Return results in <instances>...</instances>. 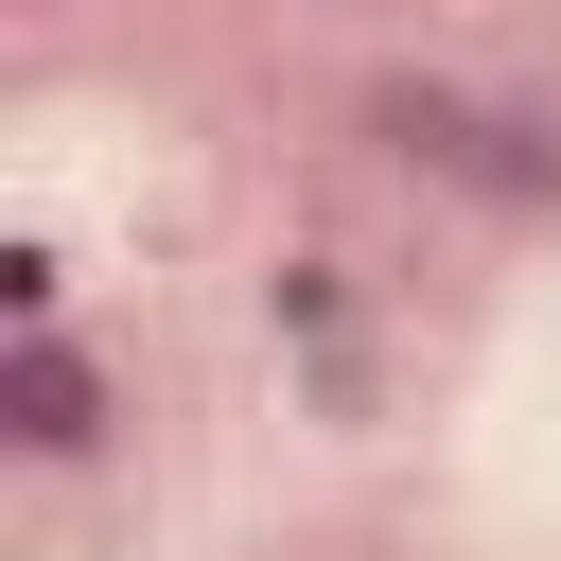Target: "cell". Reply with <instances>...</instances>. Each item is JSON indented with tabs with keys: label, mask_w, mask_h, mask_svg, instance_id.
<instances>
[{
	"label": "cell",
	"mask_w": 561,
	"mask_h": 561,
	"mask_svg": "<svg viewBox=\"0 0 561 561\" xmlns=\"http://www.w3.org/2000/svg\"><path fill=\"white\" fill-rule=\"evenodd\" d=\"M123 438H140L123 351H105V333H70V316H53V280H35V298H18V333H0V473H53V491H70V473H105Z\"/></svg>",
	"instance_id": "6da1fadb"
},
{
	"label": "cell",
	"mask_w": 561,
	"mask_h": 561,
	"mask_svg": "<svg viewBox=\"0 0 561 561\" xmlns=\"http://www.w3.org/2000/svg\"><path fill=\"white\" fill-rule=\"evenodd\" d=\"M473 228H561V105L543 88H473V123H456V175H438Z\"/></svg>",
	"instance_id": "7a4b0ae2"
}]
</instances>
